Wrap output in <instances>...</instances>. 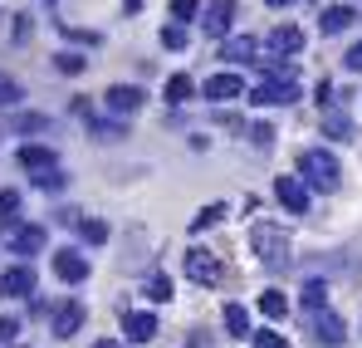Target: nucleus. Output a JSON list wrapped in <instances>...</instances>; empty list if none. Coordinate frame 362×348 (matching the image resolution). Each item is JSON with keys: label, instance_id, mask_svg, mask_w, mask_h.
Listing matches in <instances>:
<instances>
[{"label": "nucleus", "instance_id": "obj_12", "mask_svg": "<svg viewBox=\"0 0 362 348\" xmlns=\"http://www.w3.org/2000/svg\"><path fill=\"white\" fill-rule=\"evenodd\" d=\"M313 339L338 348V344H348V324H343L338 314H318V309H313Z\"/></svg>", "mask_w": 362, "mask_h": 348}, {"label": "nucleus", "instance_id": "obj_37", "mask_svg": "<svg viewBox=\"0 0 362 348\" xmlns=\"http://www.w3.org/2000/svg\"><path fill=\"white\" fill-rule=\"evenodd\" d=\"M15 334H20V319H0V344H15Z\"/></svg>", "mask_w": 362, "mask_h": 348}, {"label": "nucleus", "instance_id": "obj_27", "mask_svg": "<svg viewBox=\"0 0 362 348\" xmlns=\"http://www.w3.org/2000/svg\"><path fill=\"white\" fill-rule=\"evenodd\" d=\"M303 304H308V309H323V304H328V285H323V280H308V285H303Z\"/></svg>", "mask_w": 362, "mask_h": 348}, {"label": "nucleus", "instance_id": "obj_26", "mask_svg": "<svg viewBox=\"0 0 362 348\" xmlns=\"http://www.w3.org/2000/svg\"><path fill=\"white\" fill-rule=\"evenodd\" d=\"M147 299H152V304H167V299H172V280H167V275H152V280H147Z\"/></svg>", "mask_w": 362, "mask_h": 348}, {"label": "nucleus", "instance_id": "obj_11", "mask_svg": "<svg viewBox=\"0 0 362 348\" xmlns=\"http://www.w3.org/2000/svg\"><path fill=\"white\" fill-rule=\"evenodd\" d=\"M142 99H147V94H142L137 84H113V89H108V113H118V118L137 113V108H142Z\"/></svg>", "mask_w": 362, "mask_h": 348}, {"label": "nucleus", "instance_id": "obj_14", "mask_svg": "<svg viewBox=\"0 0 362 348\" xmlns=\"http://www.w3.org/2000/svg\"><path fill=\"white\" fill-rule=\"evenodd\" d=\"M269 50H274V55H299L303 30L299 25H274V30H269Z\"/></svg>", "mask_w": 362, "mask_h": 348}, {"label": "nucleus", "instance_id": "obj_25", "mask_svg": "<svg viewBox=\"0 0 362 348\" xmlns=\"http://www.w3.org/2000/svg\"><path fill=\"white\" fill-rule=\"evenodd\" d=\"M250 339H255V348H289V339L279 329H250Z\"/></svg>", "mask_w": 362, "mask_h": 348}, {"label": "nucleus", "instance_id": "obj_19", "mask_svg": "<svg viewBox=\"0 0 362 348\" xmlns=\"http://www.w3.org/2000/svg\"><path fill=\"white\" fill-rule=\"evenodd\" d=\"M226 334H230V339H250V314H245V304H226Z\"/></svg>", "mask_w": 362, "mask_h": 348}, {"label": "nucleus", "instance_id": "obj_15", "mask_svg": "<svg viewBox=\"0 0 362 348\" xmlns=\"http://www.w3.org/2000/svg\"><path fill=\"white\" fill-rule=\"evenodd\" d=\"M353 20H358V10H353V5H328V10L318 15V30H323V35H343Z\"/></svg>", "mask_w": 362, "mask_h": 348}, {"label": "nucleus", "instance_id": "obj_39", "mask_svg": "<svg viewBox=\"0 0 362 348\" xmlns=\"http://www.w3.org/2000/svg\"><path fill=\"white\" fill-rule=\"evenodd\" d=\"M93 348H122V344H118V339H103V344H93Z\"/></svg>", "mask_w": 362, "mask_h": 348}, {"label": "nucleus", "instance_id": "obj_21", "mask_svg": "<svg viewBox=\"0 0 362 348\" xmlns=\"http://www.w3.org/2000/svg\"><path fill=\"white\" fill-rule=\"evenodd\" d=\"M259 314H269V319H284V314H289V299H284L279 290H264V294H259Z\"/></svg>", "mask_w": 362, "mask_h": 348}, {"label": "nucleus", "instance_id": "obj_41", "mask_svg": "<svg viewBox=\"0 0 362 348\" xmlns=\"http://www.w3.org/2000/svg\"><path fill=\"white\" fill-rule=\"evenodd\" d=\"M264 5H289V0H264Z\"/></svg>", "mask_w": 362, "mask_h": 348}, {"label": "nucleus", "instance_id": "obj_40", "mask_svg": "<svg viewBox=\"0 0 362 348\" xmlns=\"http://www.w3.org/2000/svg\"><path fill=\"white\" fill-rule=\"evenodd\" d=\"M122 5H127V15H132V10H142V0H122Z\"/></svg>", "mask_w": 362, "mask_h": 348}, {"label": "nucleus", "instance_id": "obj_16", "mask_svg": "<svg viewBox=\"0 0 362 348\" xmlns=\"http://www.w3.org/2000/svg\"><path fill=\"white\" fill-rule=\"evenodd\" d=\"M54 162H59L54 147H40V142H25V147H20V167H25V172H45V167H54Z\"/></svg>", "mask_w": 362, "mask_h": 348}, {"label": "nucleus", "instance_id": "obj_36", "mask_svg": "<svg viewBox=\"0 0 362 348\" xmlns=\"http://www.w3.org/2000/svg\"><path fill=\"white\" fill-rule=\"evenodd\" d=\"M45 128V118L40 113H30V118H15V133H40Z\"/></svg>", "mask_w": 362, "mask_h": 348}, {"label": "nucleus", "instance_id": "obj_29", "mask_svg": "<svg viewBox=\"0 0 362 348\" xmlns=\"http://www.w3.org/2000/svg\"><path fill=\"white\" fill-rule=\"evenodd\" d=\"M162 45H167V50H186V25H167V30H162Z\"/></svg>", "mask_w": 362, "mask_h": 348}, {"label": "nucleus", "instance_id": "obj_35", "mask_svg": "<svg viewBox=\"0 0 362 348\" xmlns=\"http://www.w3.org/2000/svg\"><path fill=\"white\" fill-rule=\"evenodd\" d=\"M250 137H255V147H269V142H274V128H269V123H255Z\"/></svg>", "mask_w": 362, "mask_h": 348}, {"label": "nucleus", "instance_id": "obj_5", "mask_svg": "<svg viewBox=\"0 0 362 348\" xmlns=\"http://www.w3.org/2000/svg\"><path fill=\"white\" fill-rule=\"evenodd\" d=\"M230 25H235V0H211L206 15H201V30H206L211 40H226Z\"/></svg>", "mask_w": 362, "mask_h": 348}, {"label": "nucleus", "instance_id": "obj_10", "mask_svg": "<svg viewBox=\"0 0 362 348\" xmlns=\"http://www.w3.org/2000/svg\"><path fill=\"white\" fill-rule=\"evenodd\" d=\"M54 275H59L64 285H83L88 280V260L78 250H54Z\"/></svg>", "mask_w": 362, "mask_h": 348}, {"label": "nucleus", "instance_id": "obj_23", "mask_svg": "<svg viewBox=\"0 0 362 348\" xmlns=\"http://www.w3.org/2000/svg\"><path fill=\"white\" fill-rule=\"evenodd\" d=\"M323 133H328L333 142H348V137H353V123H348L343 113H328L323 118Z\"/></svg>", "mask_w": 362, "mask_h": 348}, {"label": "nucleus", "instance_id": "obj_24", "mask_svg": "<svg viewBox=\"0 0 362 348\" xmlns=\"http://www.w3.org/2000/svg\"><path fill=\"white\" fill-rule=\"evenodd\" d=\"M74 221H78V235H83L88 245H103V240H108V226H103V221H88V216H74Z\"/></svg>", "mask_w": 362, "mask_h": 348}, {"label": "nucleus", "instance_id": "obj_13", "mask_svg": "<svg viewBox=\"0 0 362 348\" xmlns=\"http://www.w3.org/2000/svg\"><path fill=\"white\" fill-rule=\"evenodd\" d=\"M211 103H230V99H240L245 94V79L240 74H216V79H206V89H201Z\"/></svg>", "mask_w": 362, "mask_h": 348}, {"label": "nucleus", "instance_id": "obj_34", "mask_svg": "<svg viewBox=\"0 0 362 348\" xmlns=\"http://www.w3.org/2000/svg\"><path fill=\"white\" fill-rule=\"evenodd\" d=\"M196 10H201V0H172V15H177L181 25H186V20H191Z\"/></svg>", "mask_w": 362, "mask_h": 348}, {"label": "nucleus", "instance_id": "obj_28", "mask_svg": "<svg viewBox=\"0 0 362 348\" xmlns=\"http://www.w3.org/2000/svg\"><path fill=\"white\" fill-rule=\"evenodd\" d=\"M35 186H45V191H59V186H64L59 162H54V167H45V172H35Z\"/></svg>", "mask_w": 362, "mask_h": 348}, {"label": "nucleus", "instance_id": "obj_2", "mask_svg": "<svg viewBox=\"0 0 362 348\" xmlns=\"http://www.w3.org/2000/svg\"><path fill=\"white\" fill-rule=\"evenodd\" d=\"M299 99V84L289 74V64H269V79L259 89H250V103L255 108H279V103H294Z\"/></svg>", "mask_w": 362, "mask_h": 348}, {"label": "nucleus", "instance_id": "obj_22", "mask_svg": "<svg viewBox=\"0 0 362 348\" xmlns=\"http://www.w3.org/2000/svg\"><path fill=\"white\" fill-rule=\"evenodd\" d=\"M191 94H196V84H191L186 74H172V79H167V103H186Z\"/></svg>", "mask_w": 362, "mask_h": 348}, {"label": "nucleus", "instance_id": "obj_1", "mask_svg": "<svg viewBox=\"0 0 362 348\" xmlns=\"http://www.w3.org/2000/svg\"><path fill=\"white\" fill-rule=\"evenodd\" d=\"M299 176H303L308 191H323V196L343 186V167H338V157H333L328 147H308L299 157Z\"/></svg>", "mask_w": 362, "mask_h": 348}, {"label": "nucleus", "instance_id": "obj_30", "mask_svg": "<svg viewBox=\"0 0 362 348\" xmlns=\"http://www.w3.org/2000/svg\"><path fill=\"white\" fill-rule=\"evenodd\" d=\"M221 216H226V206H206V211H201V216L191 221V231H211V226H216Z\"/></svg>", "mask_w": 362, "mask_h": 348}, {"label": "nucleus", "instance_id": "obj_6", "mask_svg": "<svg viewBox=\"0 0 362 348\" xmlns=\"http://www.w3.org/2000/svg\"><path fill=\"white\" fill-rule=\"evenodd\" d=\"M0 294H5V299H30V294H35V270H30L25 260L10 265V270L0 275Z\"/></svg>", "mask_w": 362, "mask_h": 348}, {"label": "nucleus", "instance_id": "obj_18", "mask_svg": "<svg viewBox=\"0 0 362 348\" xmlns=\"http://www.w3.org/2000/svg\"><path fill=\"white\" fill-rule=\"evenodd\" d=\"M255 50H259V45H255L250 35H235V40H221V59H230V64H250V59H255Z\"/></svg>", "mask_w": 362, "mask_h": 348}, {"label": "nucleus", "instance_id": "obj_9", "mask_svg": "<svg viewBox=\"0 0 362 348\" xmlns=\"http://www.w3.org/2000/svg\"><path fill=\"white\" fill-rule=\"evenodd\" d=\"M186 275H191L196 285H216V280H221V260H216L211 250H186Z\"/></svg>", "mask_w": 362, "mask_h": 348}, {"label": "nucleus", "instance_id": "obj_31", "mask_svg": "<svg viewBox=\"0 0 362 348\" xmlns=\"http://www.w3.org/2000/svg\"><path fill=\"white\" fill-rule=\"evenodd\" d=\"M10 103H20V84L10 74H0V108H10Z\"/></svg>", "mask_w": 362, "mask_h": 348}, {"label": "nucleus", "instance_id": "obj_17", "mask_svg": "<svg viewBox=\"0 0 362 348\" xmlns=\"http://www.w3.org/2000/svg\"><path fill=\"white\" fill-rule=\"evenodd\" d=\"M122 329H127V344H152L157 339V319L152 314H127Z\"/></svg>", "mask_w": 362, "mask_h": 348}, {"label": "nucleus", "instance_id": "obj_38", "mask_svg": "<svg viewBox=\"0 0 362 348\" xmlns=\"http://www.w3.org/2000/svg\"><path fill=\"white\" fill-rule=\"evenodd\" d=\"M343 69H353V74H362V45H353V50L343 55Z\"/></svg>", "mask_w": 362, "mask_h": 348}, {"label": "nucleus", "instance_id": "obj_20", "mask_svg": "<svg viewBox=\"0 0 362 348\" xmlns=\"http://www.w3.org/2000/svg\"><path fill=\"white\" fill-rule=\"evenodd\" d=\"M15 221H20V191L5 186V191H0V231H10Z\"/></svg>", "mask_w": 362, "mask_h": 348}, {"label": "nucleus", "instance_id": "obj_33", "mask_svg": "<svg viewBox=\"0 0 362 348\" xmlns=\"http://www.w3.org/2000/svg\"><path fill=\"white\" fill-rule=\"evenodd\" d=\"M88 133L103 137V142H113V137H122V123H88Z\"/></svg>", "mask_w": 362, "mask_h": 348}, {"label": "nucleus", "instance_id": "obj_4", "mask_svg": "<svg viewBox=\"0 0 362 348\" xmlns=\"http://www.w3.org/2000/svg\"><path fill=\"white\" fill-rule=\"evenodd\" d=\"M45 240H49V231H45V226H20V221H15V226L5 231V245H10L20 260L40 255V250H45Z\"/></svg>", "mask_w": 362, "mask_h": 348}, {"label": "nucleus", "instance_id": "obj_8", "mask_svg": "<svg viewBox=\"0 0 362 348\" xmlns=\"http://www.w3.org/2000/svg\"><path fill=\"white\" fill-rule=\"evenodd\" d=\"M274 196H279V206L294 211V216L308 211V186H303V176H279V181H274Z\"/></svg>", "mask_w": 362, "mask_h": 348}, {"label": "nucleus", "instance_id": "obj_32", "mask_svg": "<svg viewBox=\"0 0 362 348\" xmlns=\"http://www.w3.org/2000/svg\"><path fill=\"white\" fill-rule=\"evenodd\" d=\"M54 69H59V74H83L88 59H83V55H59V59H54Z\"/></svg>", "mask_w": 362, "mask_h": 348}, {"label": "nucleus", "instance_id": "obj_3", "mask_svg": "<svg viewBox=\"0 0 362 348\" xmlns=\"http://www.w3.org/2000/svg\"><path fill=\"white\" fill-rule=\"evenodd\" d=\"M250 245H255V255H259L269 270H284V265L294 260V240L279 231V226H269V221H259V226L250 231Z\"/></svg>", "mask_w": 362, "mask_h": 348}, {"label": "nucleus", "instance_id": "obj_7", "mask_svg": "<svg viewBox=\"0 0 362 348\" xmlns=\"http://www.w3.org/2000/svg\"><path fill=\"white\" fill-rule=\"evenodd\" d=\"M49 329H54V339H74L83 329V304L78 299H64L59 309L49 314Z\"/></svg>", "mask_w": 362, "mask_h": 348}]
</instances>
